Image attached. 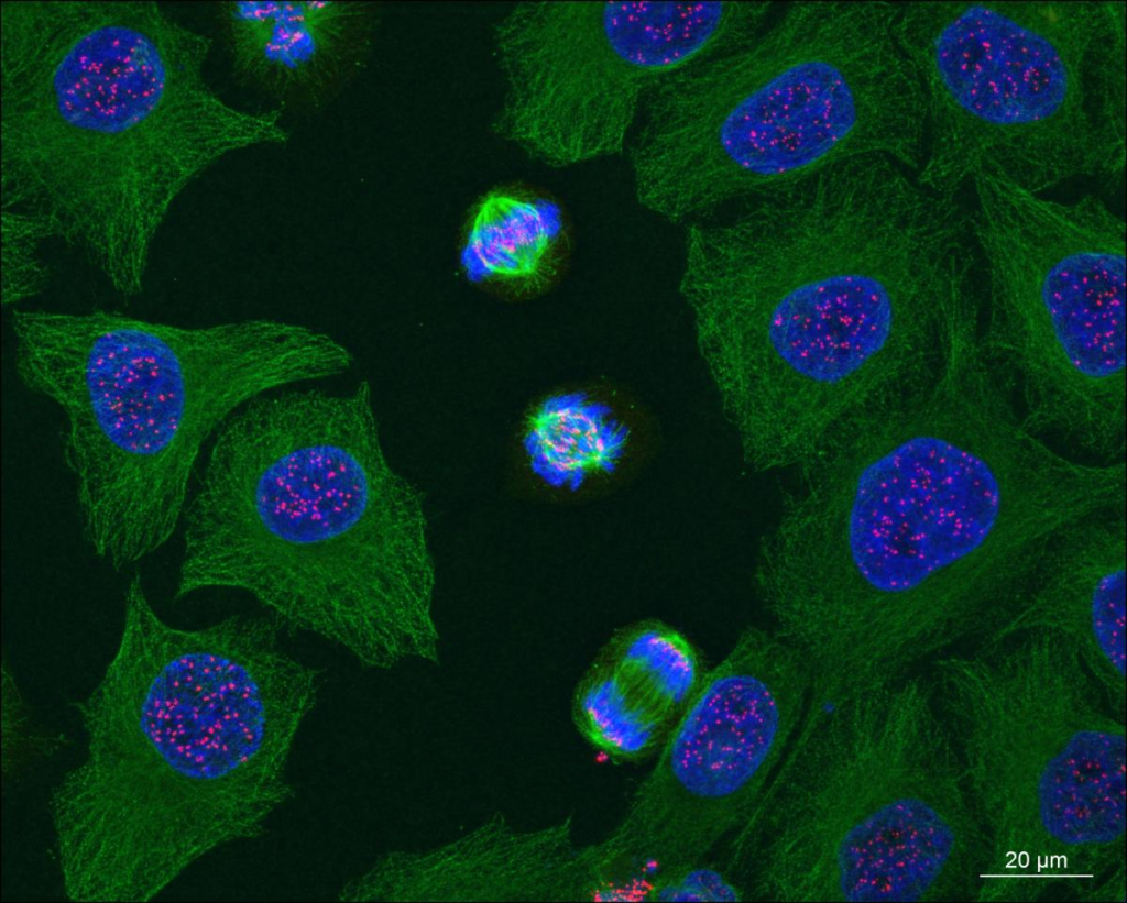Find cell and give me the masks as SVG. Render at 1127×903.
Masks as SVG:
<instances>
[{"mask_svg": "<svg viewBox=\"0 0 1127 903\" xmlns=\"http://www.w3.org/2000/svg\"><path fill=\"white\" fill-rule=\"evenodd\" d=\"M10 323L19 379L63 415L81 535L113 569L171 538L204 444L233 414L354 364L332 335L271 318L187 327L14 310Z\"/></svg>", "mask_w": 1127, "mask_h": 903, "instance_id": "8992f818", "label": "cell"}, {"mask_svg": "<svg viewBox=\"0 0 1127 903\" xmlns=\"http://www.w3.org/2000/svg\"><path fill=\"white\" fill-rule=\"evenodd\" d=\"M931 680L987 844L973 901L1080 900L1125 859L1124 717L1050 632L938 658Z\"/></svg>", "mask_w": 1127, "mask_h": 903, "instance_id": "9c48e42d", "label": "cell"}, {"mask_svg": "<svg viewBox=\"0 0 1127 903\" xmlns=\"http://www.w3.org/2000/svg\"><path fill=\"white\" fill-rule=\"evenodd\" d=\"M971 183L987 361L1032 432L1115 460L1126 425L1125 221L1094 196L1057 201L991 174Z\"/></svg>", "mask_w": 1127, "mask_h": 903, "instance_id": "8fae6325", "label": "cell"}, {"mask_svg": "<svg viewBox=\"0 0 1127 903\" xmlns=\"http://www.w3.org/2000/svg\"><path fill=\"white\" fill-rule=\"evenodd\" d=\"M239 74L284 99L332 91L370 45L373 13L346 1H234L222 4Z\"/></svg>", "mask_w": 1127, "mask_h": 903, "instance_id": "e0dca14e", "label": "cell"}, {"mask_svg": "<svg viewBox=\"0 0 1127 903\" xmlns=\"http://www.w3.org/2000/svg\"><path fill=\"white\" fill-rule=\"evenodd\" d=\"M2 304L14 305L41 293L48 271L39 255L51 239L46 223L30 213L2 210Z\"/></svg>", "mask_w": 1127, "mask_h": 903, "instance_id": "ffe728a7", "label": "cell"}, {"mask_svg": "<svg viewBox=\"0 0 1127 903\" xmlns=\"http://www.w3.org/2000/svg\"><path fill=\"white\" fill-rule=\"evenodd\" d=\"M587 844L571 817L519 827L493 815L425 850L380 856L340 889L349 902H561L592 900Z\"/></svg>", "mask_w": 1127, "mask_h": 903, "instance_id": "5bb4252c", "label": "cell"}, {"mask_svg": "<svg viewBox=\"0 0 1127 903\" xmlns=\"http://www.w3.org/2000/svg\"><path fill=\"white\" fill-rule=\"evenodd\" d=\"M899 8L792 2L742 45L663 82L632 136L639 203L676 222L862 157L919 169L926 97L896 36Z\"/></svg>", "mask_w": 1127, "mask_h": 903, "instance_id": "52a82bcc", "label": "cell"}, {"mask_svg": "<svg viewBox=\"0 0 1127 903\" xmlns=\"http://www.w3.org/2000/svg\"><path fill=\"white\" fill-rule=\"evenodd\" d=\"M811 671L776 629L748 627L702 673L616 824L590 843L622 888L683 872L731 838L777 772L806 711Z\"/></svg>", "mask_w": 1127, "mask_h": 903, "instance_id": "4fadbf2b", "label": "cell"}, {"mask_svg": "<svg viewBox=\"0 0 1127 903\" xmlns=\"http://www.w3.org/2000/svg\"><path fill=\"white\" fill-rule=\"evenodd\" d=\"M759 899L949 901L987 844L931 678L811 691L765 793L730 838Z\"/></svg>", "mask_w": 1127, "mask_h": 903, "instance_id": "ba28073f", "label": "cell"}, {"mask_svg": "<svg viewBox=\"0 0 1127 903\" xmlns=\"http://www.w3.org/2000/svg\"><path fill=\"white\" fill-rule=\"evenodd\" d=\"M1098 514L1066 527L1051 543L1026 595L981 638L988 648L1028 632L1070 642L1124 717L1126 705V524Z\"/></svg>", "mask_w": 1127, "mask_h": 903, "instance_id": "9a60e30c", "label": "cell"}, {"mask_svg": "<svg viewBox=\"0 0 1127 903\" xmlns=\"http://www.w3.org/2000/svg\"><path fill=\"white\" fill-rule=\"evenodd\" d=\"M795 471L754 585L828 685L898 679L984 637L1059 533L1114 500L1106 466L1024 423L969 326L926 385L852 415Z\"/></svg>", "mask_w": 1127, "mask_h": 903, "instance_id": "6da1fadb", "label": "cell"}, {"mask_svg": "<svg viewBox=\"0 0 1127 903\" xmlns=\"http://www.w3.org/2000/svg\"><path fill=\"white\" fill-rule=\"evenodd\" d=\"M123 604L117 649L75 704L86 752L48 799L75 902H146L210 851L259 837L294 795L287 763L320 687L263 618L174 627L139 574Z\"/></svg>", "mask_w": 1127, "mask_h": 903, "instance_id": "3957f363", "label": "cell"}, {"mask_svg": "<svg viewBox=\"0 0 1127 903\" xmlns=\"http://www.w3.org/2000/svg\"><path fill=\"white\" fill-rule=\"evenodd\" d=\"M770 9L756 1L517 4L493 33L504 81L495 131L551 167L615 155L663 82L752 38Z\"/></svg>", "mask_w": 1127, "mask_h": 903, "instance_id": "7c38bea8", "label": "cell"}, {"mask_svg": "<svg viewBox=\"0 0 1127 903\" xmlns=\"http://www.w3.org/2000/svg\"><path fill=\"white\" fill-rule=\"evenodd\" d=\"M2 210L43 220L124 297L182 191L225 155L288 140L204 76L211 42L144 1L1 3Z\"/></svg>", "mask_w": 1127, "mask_h": 903, "instance_id": "5b68a950", "label": "cell"}, {"mask_svg": "<svg viewBox=\"0 0 1127 903\" xmlns=\"http://www.w3.org/2000/svg\"><path fill=\"white\" fill-rule=\"evenodd\" d=\"M970 213L862 157L689 225L679 290L746 463L796 469L842 422L935 374Z\"/></svg>", "mask_w": 1127, "mask_h": 903, "instance_id": "7a4b0ae2", "label": "cell"}, {"mask_svg": "<svg viewBox=\"0 0 1127 903\" xmlns=\"http://www.w3.org/2000/svg\"><path fill=\"white\" fill-rule=\"evenodd\" d=\"M630 429L615 411L581 392L543 399L528 415L523 448L532 472L557 488L576 489L612 472Z\"/></svg>", "mask_w": 1127, "mask_h": 903, "instance_id": "d6986e66", "label": "cell"}, {"mask_svg": "<svg viewBox=\"0 0 1127 903\" xmlns=\"http://www.w3.org/2000/svg\"><path fill=\"white\" fill-rule=\"evenodd\" d=\"M702 673L690 640L658 620L619 631L575 687L571 719L582 738L616 762L658 749Z\"/></svg>", "mask_w": 1127, "mask_h": 903, "instance_id": "2e32d148", "label": "cell"}, {"mask_svg": "<svg viewBox=\"0 0 1127 903\" xmlns=\"http://www.w3.org/2000/svg\"><path fill=\"white\" fill-rule=\"evenodd\" d=\"M184 517L175 598L240 590L366 667L438 662L425 500L385 454L369 381L244 405Z\"/></svg>", "mask_w": 1127, "mask_h": 903, "instance_id": "277c9868", "label": "cell"}, {"mask_svg": "<svg viewBox=\"0 0 1127 903\" xmlns=\"http://www.w3.org/2000/svg\"><path fill=\"white\" fill-rule=\"evenodd\" d=\"M1125 20L1123 1L900 4L896 36L926 97L917 183L947 198L978 174L1036 194L1079 177L1119 186Z\"/></svg>", "mask_w": 1127, "mask_h": 903, "instance_id": "30bf717a", "label": "cell"}, {"mask_svg": "<svg viewBox=\"0 0 1127 903\" xmlns=\"http://www.w3.org/2000/svg\"><path fill=\"white\" fill-rule=\"evenodd\" d=\"M1080 901H1126V862H1119L1108 874L1090 889Z\"/></svg>", "mask_w": 1127, "mask_h": 903, "instance_id": "44dd1931", "label": "cell"}, {"mask_svg": "<svg viewBox=\"0 0 1127 903\" xmlns=\"http://www.w3.org/2000/svg\"><path fill=\"white\" fill-rule=\"evenodd\" d=\"M562 242V214L554 201L496 189L473 208L462 238L460 266L477 284L529 288L552 272Z\"/></svg>", "mask_w": 1127, "mask_h": 903, "instance_id": "ac0fdd59", "label": "cell"}]
</instances>
